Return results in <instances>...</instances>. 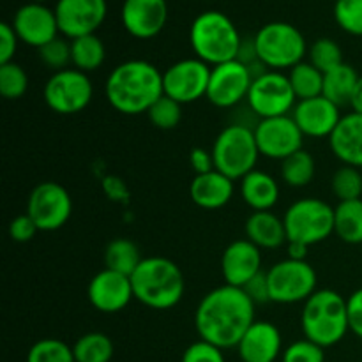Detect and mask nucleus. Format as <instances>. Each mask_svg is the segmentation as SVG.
I'll return each mask as SVG.
<instances>
[{"mask_svg":"<svg viewBox=\"0 0 362 362\" xmlns=\"http://www.w3.org/2000/svg\"><path fill=\"white\" fill-rule=\"evenodd\" d=\"M34 2H37V4H45L46 0H34Z\"/></svg>","mask_w":362,"mask_h":362,"instance_id":"obj_51","label":"nucleus"},{"mask_svg":"<svg viewBox=\"0 0 362 362\" xmlns=\"http://www.w3.org/2000/svg\"><path fill=\"white\" fill-rule=\"evenodd\" d=\"M359 78L361 76L352 66L345 62L339 64L338 67L324 74V92H322V95L334 103V105H338L339 108L349 106Z\"/></svg>","mask_w":362,"mask_h":362,"instance_id":"obj_27","label":"nucleus"},{"mask_svg":"<svg viewBox=\"0 0 362 362\" xmlns=\"http://www.w3.org/2000/svg\"><path fill=\"white\" fill-rule=\"evenodd\" d=\"M189 165L193 168L194 175H202V173L212 172L214 168V158H212V152L207 148L194 147L189 154Z\"/></svg>","mask_w":362,"mask_h":362,"instance_id":"obj_47","label":"nucleus"},{"mask_svg":"<svg viewBox=\"0 0 362 362\" xmlns=\"http://www.w3.org/2000/svg\"><path fill=\"white\" fill-rule=\"evenodd\" d=\"M134 299L151 310H172L182 300L186 279L179 265L165 257H147L131 274Z\"/></svg>","mask_w":362,"mask_h":362,"instance_id":"obj_3","label":"nucleus"},{"mask_svg":"<svg viewBox=\"0 0 362 362\" xmlns=\"http://www.w3.org/2000/svg\"><path fill=\"white\" fill-rule=\"evenodd\" d=\"M240 197L253 212L271 211L279 200V184L267 172L255 168L240 179Z\"/></svg>","mask_w":362,"mask_h":362,"instance_id":"obj_26","label":"nucleus"},{"mask_svg":"<svg viewBox=\"0 0 362 362\" xmlns=\"http://www.w3.org/2000/svg\"><path fill=\"white\" fill-rule=\"evenodd\" d=\"M115 346L105 332H87L74 343L73 354L76 362H110Z\"/></svg>","mask_w":362,"mask_h":362,"instance_id":"obj_32","label":"nucleus"},{"mask_svg":"<svg viewBox=\"0 0 362 362\" xmlns=\"http://www.w3.org/2000/svg\"><path fill=\"white\" fill-rule=\"evenodd\" d=\"M283 223L288 243L311 247L334 233V207L320 198H300L286 209Z\"/></svg>","mask_w":362,"mask_h":362,"instance_id":"obj_8","label":"nucleus"},{"mask_svg":"<svg viewBox=\"0 0 362 362\" xmlns=\"http://www.w3.org/2000/svg\"><path fill=\"white\" fill-rule=\"evenodd\" d=\"M88 303L99 313H119L134 299L131 278L120 272L103 269L90 279L87 288Z\"/></svg>","mask_w":362,"mask_h":362,"instance_id":"obj_18","label":"nucleus"},{"mask_svg":"<svg viewBox=\"0 0 362 362\" xmlns=\"http://www.w3.org/2000/svg\"><path fill=\"white\" fill-rule=\"evenodd\" d=\"M265 274H267L271 303H306L317 292V272L306 260L285 258L272 265Z\"/></svg>","mask_w":362,"mask_h":362,"instance_id":"obj_9","label":"nucleus"},{"mask_svg":"<svg viewBox=\"0 0 362 362\" xmlns=\"http://www.w3.org/2000/svg\"><path fill=\"white\" fill-rule=\"evenodd\" d=\"M334 233L346 244H362V198L336 205Z\"/></svg>","mask_w":362,"mask_h":362,"instance_id":"obj_29","label":"nucleus"},{"mask_svg":"<svg viewBox=\"0 0 362 362\" xmlns=\"http://www.w3.org/2000/svg\"><path fill=\"white\" fill-rule=\"evenodd\" d=\"M39 232L37 225L32 221L30 216L25 212V214L16 216L13 221L9 223V237L14 240V243H28L35 237V233Z\"/></svg>","mask_w":362,"mask_h":362,"instance_id":"obj_43","label":"nucleus"},{"mask_svg":"<svg viewBox=\"0 0 362 362\" xmlns=\"http://www.w3.org/2000/svg\"><path fill=\"white\" fill-rule=\"evenodd\" d=\"M283 362H325V349L310 339H299L283 350Z\"/></svg>","mask_w":362,"mask_h":362,"instance_id":"obj_41","label":"nucleus"},{"mask_svg":"<svg viewBox=\"0 0 362 362\" xmlns=\"http://www.w3.org/2000/svg\"><path fill=\"white\" fill-rule=\"evenodd\" d=\"M141 260H144V257L140 253V247L131 239H124V237L113 239L105 250V269L120 272V274H126L129 278L136 271L138 265L141 264Z\"/></svg>","mask_w":362,"mask_h":362,"instance_id":"obj_30","label":"nucleus"},{"mask_svg":"<svg viewBox=\"0 0 362 362\" xmlns=\"http://www.w3.org/2000/svg\"><path fill=\"white\" fill-rule=\"evenodd\" d=\"M105 189L106 193L110 194V198H115V200L122 198V200H126L127 191L126 187H124L122 180L115 179V177H108V179L105 180Z\"/></svg>","mask_w":362,"mask_h":362,"instance_id":"obj_48","label":"nucleus"},{"mask_svg":"<svg viewBox=\"0 0 362 362\" xmlns=\"http://www.w3.org/2000/svg\"><path fill=\"white\" fill-rule=\"evenodd\" d=\"M257 304L243 288L223 285L202 297L194 311V327L204 341L218 349H237L255 322Z\"/></svg>","mask_w":362,"mask_h":362,"instance_id":"obj_1","label":"nucleus"},{"mask_svg":"<svg viewBox=\"0 0 362 362\" xmlns=\"http://www.w3.org/2000/svg\"><path fill=\"white\" fill-rule=\"evenodd\" d=\"M27 362H76L73 349L57 338L35 341L27 354Z\"/></svg>","mask_w":362,"mask_h":362,"instance_id":"obj_35","label":"nucleus"},{"mask_svg":"<svg viewBox=\"0 0 362 362\" xmlns=\"http://www.w3.org/2000/svg\"><path fill=\"white\" fill-rule=\"evenodd\" d=\"M28 88V74L20 64H0V94L9 101L23 98Z\"/></svg>","mask_w":362,"mask_h":362,"instance_id":"obj_38","label":"nucleus"},{"mask_svg":"<svg viewBox=\"0 0 362 362\" xmlns=\"http://www.w3.org/2000/svg\"><path fill=\"white\" fill-rule=\"evenodd\" d=\"M281 332L274 324L265 320H255L237 345L243 362H276L281 356Z\"/></svg>","mask_w":362,"mask_h":362,"instance_id":"obj_22","label":"nucleus"},{"mask_svg":"<svg viewBox=\"0 0 362 362\" xmlns=\"http://www.w3.org/2000/svg\"><path fill=\"white\" fill-rule=\"evenodd\" d=\"M310 60L308 62L313 64L318 71L327 73V71L334 69L339 64H343V52L341 46L329 37H320L311 45L310 52H308Z\"/></svg>","mask_w":362,"mask_h":362,"instance_id":"obj_36","label":"nucleus"},{"mask_svg":"<svg viewBox=\"0 0 362 362\" xmlns=\"http://www.w3.org/2000/svg\"><path fill=\"white\" fill-rule=\"evenodd\" d=\"M334 20L346 34L362 37V0H336Z\"/></svg>","mask_w":362,"mask_h":362,"instance_id":"obj_39","label":"nucleus"},{"mask_svg":"<svg viewBox=\"0 0 362 362\" xmlns=\"http://www.w3.org/2000/svg\"><path fill=\"white\" fill-rule=\"evenodd\" d=\"M317 173V163L308 151L300 148L281 161V179L290 187H306Z\"/></svg>","mask_w":362,"mask_h":362,"instance_id":"obj_31","label":"nucleus"},{"mask_svg":"<svg viewBox=\"0 0 362 362\" xmlns=\"http://www.w3.org/2000/svg\"><path fill=\"white\" fill-rule=\"evenodd\" d=\"M288 80L296 92L297 101L318 98L324 92V73L311 62H300L293 66L288 73Z\"/></svg>","mask_w":362,"mask_h":362,"instance_id":"obj_33","label":"nucleus"},{"mask_svg":"<svg viewBox=\"0 0 362 362\" xmlns=\"http://www.w3.org/2000/svg\"><path fill=\"white\" fill-rule=\"evenodd\" d=\"M290 115L304 136L311 138H329L343 117L339 106L324 95L297 101Z\"/></svg>","mask_w":362,"mask_h":362,"instance_id":"obj_20","label":"nucleus"},{"mask_svg":"<svg viewBox=\"0 0 362 362\" xmlns=\"http://www.w3.org/2000/svg\"><path fill=\"white\" fill-rule=\"evenodd\" d=\"M18 35L11 23H0V64L14 62V53L18 49Z\"/></svg>","mask_w":362,"mask_h":362,"instance_id":"obj_44","label":"nucleus"},{"mask_svg":"<svg viewBox=\"0 0 362 362\" xmlns=\"http://www.w3.org/2000/svg\"><path fill=\"white\" fill-rule=\"evenodd\" d=\"M239 28L221 11H204L193 20L189 28V42L197 59L211 67L239 59Z\"/></svg>","mask_w":362,"mask_h":362,"instance_id":"obj_4","label":"nucleus"},{"mask_svg":"<svg viewBox=\"0 0 362 362\" xmlns=\"http://www.w3.org/2000/svg\"><path fill=\"white\" fill-rule=\"evenodd\" d=\"M180 362H226L223 350L218 349L212 343L198 339V341L191 343L182 354V361Z\"/></svg>","mask_w":362,"mask_h":362,"instance_id":"obj_42","label":"nucleus"},{"mask_svg":"<svg viewBox=\"0 0 362 362\" xmlns=\"http://www.w3.org/2000/svg\"><path fill=\"white\" fill-rule=\"evenodd\" d=\"M253 129L258 151L264 158L283 161L303 148L304 134L292 115L262 119Z\"/></svg>","mask_w":362,"mask_h":362,"instance_id":"obj_14","label":"nucleus"},{"mask_svg":"<svg viewBox=\"0 0 362 362\" xmlns=\"http://www.w3.org/2000/svg\"><path fill=\"white\" fill-rule=\"evenodd\" d=\"M120 21L133 37L147 41L163 32L168 21L166 0H124L120 7Z\"/></svg>","mask_w":362,"mask_h":362,"instance_id":"obj_17","label":"nucleus"},{"mask_svg":"<svg viewBox=\"0 0 362 362\" xmlns=\"http://www.w3.org/2000/svg\"><path fill=\"white\" fill-rule=\"evenodd\" d=\"M349 106L352 108L354 113H361L362 115V76L359 78V81H357L356 90H354Z\"/></svg>","mask_w":362,"mask_h":362,"instance_id":"obj_50","label":"nucleus"},{"mask_svg":"<svg viewBox=\"0 0 362 362\" xmlns=\"http://www.w3.org/2000/svg\"><path fill=\"white\" fill-rule=\"evenodd\" d=\"M27 214L37 225L39 232H55L69 221L73 214V200L60 184L46 180L30 191L27 200Z\"/></svg>","mask_w":362,"mask_h":362,"instance_id":"obj_12","label":"nucleus"},{"mask_svg":"<svg viewBox=\"0 0 362 362\" xmlns=\"http://www.w3.org/2000/svg\"><path fill=\"white\" fill-rule=\"evenodd\" d=\"M37 55L46 67L57 71L67 69L71 64V42L64 37H55L37 49Z\"/></svg>","mask_w":362,"mask_h":362,"instance_id":"obj_40","label":"nucleus"},{"mask_svg":"<svg viewBox=\"0 0 362 362\" xmlns=\"http://www.w3.org/2000/svg\"><path fill=\"white\" fill-rule=\"evenodd\" d=\"M106 48L95 34L81 35L71 41V64L74 69L92 73L105 64Z\"/></svg>","mask_w":362,"mask_h":362,"instance_id":"obj_28","label":"nucleus"},{"mask_svg":"<svg viewBox=\"0 0 362 362\" xmlns=\"http://www.w3.org/2000/svg\"><path fill=\"white\" fill-rule=\"evenodd\" d=\"M331 187L339 202L361 200L362 197V173L359 168L343 165L332 175Z\"/></svg>","mask_w":362,"mask_h":362,"instance_id":"obj_34","label":"nucleus"},{"mask_svg":"<svg viewBox=\"0 0 362 362\" xmlns=\"http://www.w3.org/2000/svg\"><path fill=\"white\" fill-rule=\"evenodd\" d=\"M243 290L246 292V296L253 300L255 304H265L271 303V293H269V283H267V274L260 272L258 276H255L251 281H247L243 286Z\"/></svg>","mask_w":362,"mask_h":362,"instance_id":"obj_45","label":"nucleus"},{"mask_svg":"<svg viewBox=\"0 0 362 362\" xmlns=\"http://www.w3.org/2000/svg\"><path fill=\"white\" fill-rule=\"evenodd\" d=\"M57 23L66 39L95 34L108 14L106 0H59L55 6Z\"/></svg>","mask_w":362,"mask_h":362,"instance_id":"obj_16","label":"nucleus"},{"mask_svg":"<svg viewBox=\"0 0 362 362\" xmlns=\"http://www.w3.org/2000/svg\"><path fill=\"white\" fill-rule=\"evenodd\" d=\"M212 67L204 60L182 59L172 64L163 73V90L165 95L175 99L180 105H189L207 95Z\"/></svg>","mask_w":362,"mask_h":362,"instance_id":"obj_13","label":"nucleus"},{"mask_svg":"<svg viewBox=\"0 0 362 362\" xmlns=\"http://www.w3.org/2000/svg\"><path fill=\"white\" fill-rule=\"evenodd\" d=\"M46 106L59 115H74L90 105L94 98V87L87 73L78 69L57 71L42 88Z\"/></svg>","mask_w":362,"mask_h":362,"instance_id":"obj_10","label":"nucleus"},{"mask_svg":"<svg viewBox=\"0 0 362 362\" xmlns=\"http://www.w3.org/2000/svg\"><path fill=\"white\" fill-rule=\"evenodd\" d=\"M253 42L260 62L271 71L292 69L297 64L304 62L308 53L303 32L286 21L265 23L255 34Z\"/></svg>","mask_w":362,"mask_h":362,"instance_id":"obj_7","label":"nucleus"},{"mask_svg":"<svg viewBox=\"0 0 362 362\" xmlns=\"http://www.w3.org/2000/svg\"><path fill=\"white\" fill-rule=\"evenodd\" d=\"M329 147L336 159L346 166L362 168V115L346 113L329 136Z\"/></svg>","mask_w":362,"mask_h":362,"instance_id":"obj_23","label":"nucleus"},{"mask_svg":"<svg viewBox=\"0 0 362 362\" xmlns=\"http://www.w3.org/2000/svg\"><path fill=\"white\" fill-rule=\"evenodd\" d=\"M105 95L110 106L122 115L147 113L165 95L163 73L148 60H126L108 74Z\"/></svg>","mask_w":362,"mask_h":362,"instance_id":"obj_2","label":"nucleus"},{"mask_svg":"<svg viewBox=\"0 0 362 362\" xmlns=\"http://www.w3.org/2000/svg\"><path fill=\"white\" fill-rule=\"evenodd\" d=\"M244 230H246V239L260 250H278L288 243L285 223L271 211L251 212Z\"/></svg>","mask_w":362,"mask_h":362,"instance_id":"obj_25","label":"nucleus"},{"mask_svg":"<svg viewBox=\"0 0 362 362\" xmlns=\"http://www.w3.org/2000/svg\"><path fill=\"white\" fill-rule=\"evenodd\" d=\"M147 117L152 126L158 127V129H175L182 120V105L177 103L175 99L168 98V95H163L151 106Z\"/></svg>","mask_w":362,"mask_h":362,"instance_id":"obj_37","label":"nucleus"},{"mask_svg":"<svg viewBox=\"0 0 362 362\" xmlns=\"http://www.w3.org/2000/svg\"><path fill=\"white\" fill-rule=\"evenodd\" d=\"M214 168L232 180H240L257 168L258 151L255 129L243 122L230 124L216 136L212 144Z\"/></svg>","mask_w":362,"mask_h":362,"instance_id":"obj_6","label":"nucleus"},{"mask_svg":"<svg viewBox=\"0 0 362 362\" xmlns=\"http://www.w3.org/2000/svg\"><path fill=\"white\" fill-rule=\"evenodd\" d=\"M13 28L18 39L32 48H41L46 42L59 37V23H57L55 11L46 7L45 4L30 2L21 6L14 13Z\"/></svg>","mask_w":362,"mask_h":362,"instance_id":"obj_19","label":"nucleus"},{"mask_svg":"<svg viewBox=\"0 0 362 362\" xmlns=\"http://www.w3.org/2000/svg\"><path fill=\"white\" fill-rule=\"evenodd\" d=\"M251 83L253 76L246 64L240 60H230L212 67L205 98L216 108H233L239 103L246 101Z\"/></svg>","mask_w":362,"mask_h":362,"instance_id":"obj_15","label":"nucleus"},{"mask_svg":"<svg viewBox=\"0 0 362 362\" xmlns=\"http://www.w3.org/2000/svg\"><path fill=\"white\" fill-rule=\"evenodd\" d=\"M235 180L226 177L225 173L212 170V172L194 175L189 186V197L194 205L205 211H218L230 204L235 193Z\"/></svg>","mask_w":362,"mask_h":362,"instance_id":"obj_24","label":"nucleus"},{"mask_svg":"<svg viewBox=\"0 0 362 362\" xmlns=\"http://www.w3.org/2000/svg\"><path fill=\"white\" fill-rule=\"evenodd\" d=\"M262 272V250L251 240L230 243L221 255V274L226 285L243 288Z\"/></svg>","mask_w":362,"mask_h":362,"instance_id":"obj_21","label":"nucleus"},{"mask_svg":"<svg viewBox=\"0 0 362 362\" xmlns=\"http://www.w3.org/2000/svg\"><path fill=\"white\" fill-rule=\"evenodd\" d=\"M251 113L262 119L290 115L296 108L297 98L290 85L288 74L283 71H267L255 78L246 98Z\"/></svg>","mask_w":362,"mask_h":362,"instance_id":"obj_11","label":"nucleus"},{"mask_svg":"<svg viewBox=\"0 0 362 362\" xmlns=\"http://www.w3.org/2000/svg\"><path fill=\"white\" fill-rule=\"evenodd\" d=\"M300 325L304 338L322 349L338 345L350 331L346 299L336 290H317L304 303Z\"/></svg>","mask_w":362,"mask_h":362,"instance_id":"obj_5","label":"nucleus"},{"mask_svg":"<svg viewBox=\"0 0 362 362\" xmlns=\"http://www.w3.org/2000/svg\"><path fill=\"white\" fill-rule=\"evenodd\" d=\"M346 310H349L350 331L362 339V288L356 290L346 299Z\"/></svg>","mask_w":362,"mask_h":362,"instance_id":"obj_46","label":"nucleus"},{"mask_svg":"<svg viewBox=\"0 0 362 362\" xmlns=\"http://www.w3.org/2000/svg\"><path fill=\"white\" fill-rule=\"evenodd\" d=\"M286 247H288V258H293V260H306L310 246L300 243H286Z\"/></svg>","mask_w":362,"mask_h":362,"instance_id":"obj_49","label":"nucleus"}]
</instances>
